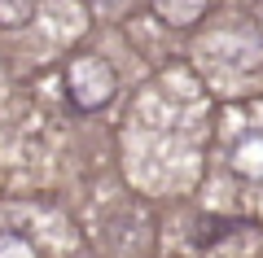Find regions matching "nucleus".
<instances>
[{
    "mask_svg": "<svg viewBox=\"0 0 263 258\" xmlns=\"http://www.w3.org/2000/svg\"><path fill=\"white\" fill-rule=\"evenodd\" d=\"M66 92H70V101H75V110H101L105 101L114 96V70L101 62V57L84 53L75 57V62L66 66Z\"/></svg>",
    "mask_w": 263,
    "mask_h": 258,
    "instance_id": "nucleus-1",
    "label": "nucleus"
},
{
    "mask_svg": "<svg viewBox=\"0 0 263 258\" xmlns=\"http://www.w3.org/2000/svg\"><path fill=\"white\" fill-rule=\"evenodd\" d=\"M228 162H233V171H237L241 180L263 184V131H246V136L233 145Z\"/></svg>",
    "mask_w": 263,
    "mask_h": 258,
    "instance_id": "nucleus-2",
    "label": "nucleus"
},
{
    "mask_svg": "<svg viewBox=\"0 0 263 258\" xmlns=\"http://www.w3.org/2000/svg\"><path fill=\"white\" fill-rule=\"evenodd\" d=\"M202 9H206V0H154V13H158L162 22H171V27H189V22H197Z\"/></svg>",
    "mask_w": 263,
    "mask_h": 258,
    "instance_id": "nucleus-3",
    "label": "nucleus"
},
{
    "mask_svg": "<svg viewBox=\"0 0 263 258\" xmlns=\"http://www.w3.org/2000/svg\"><path fill=\"white\" fill-rule=\"evenodd\" d=\"M35 18V0H0V27L5 31H18Z\"/></svg>",
    "mask_w": 263,
    "mask_h": 258,
    "instance_id": "nucleus-4",
    "label": "nucleus"
},
{
    "mask_svg": "<svg viewBox=\"0 0 263 258\" xmlns=\"http://www.w3.org/2000/svg\"><path fill=\"white\" fill-rule=\"evenodd\" d=\"M0 258H40L22 232H0Z\"/></svg>",
    "mask_w": 263,
    "mask_h": 258,
    "instance_id": "nucleus-5",
    "label": "nucleus"
}]
</instances>
